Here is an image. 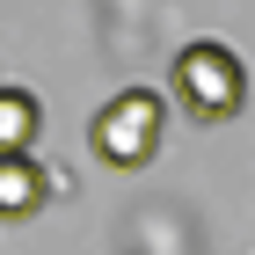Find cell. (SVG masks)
I'll list each match as a JSON object with an SVG mask.
<instances>
[{"instance_id":"cell-1","label":"cell","mask_w":255,"mask_h":255,"mask_svg":"<svg viewBox=\"0 0 255 255\" xmlns=\"http://www.w3.org/2000/svg\"><path fill=\"white\" fill-rule=\"evenodd\" d=\"M168 88H175V110L190 124H226L241 117V102H248V66H241L234 44L219 37H190L168 66Z\"/></svg>"},{"instance_id":"cell-2","label":"cell","mask_w":255,"mask_h":255,"mask_svg":"<svg viewBox=\"0 0 255 255\" xmlns=\"http://www.w3.org/2000/svg\"><path fill=\"white\" fill-rule=\"evenodd\" d=\"M160 138H168V95H160V88H117V95L95 110V124H88L95 160L117 168V175L146 168V160L160 153Z\"/></svg>"},{"instance_id":"cell-3","label":"cell","mask_w":255,"mask_h":255,"mask_svg":"<svg viewBox=\"0 0 255 255\" xmlns=\"http://www.w3.org/2000/svg\"><path fill=\"white\" fill-rule=\"evenodd\" d=\"M59 182L66 175H51L37 153H0V219H37Z\"/></svg>"},{"instance_id":"cell-4","label":"cell","mask_w":255,"mask_h":255,"mask_svg":"<svg viewBox=\"0 0 255 255\" xmlns=\"http://www.w3.org/2000/svg\"><path fill=\"white\" fill-rule=\"evenodd\" d=\"M44 131V102L15 80H0V153H29Z\"/></svg>"}]
</instances>
